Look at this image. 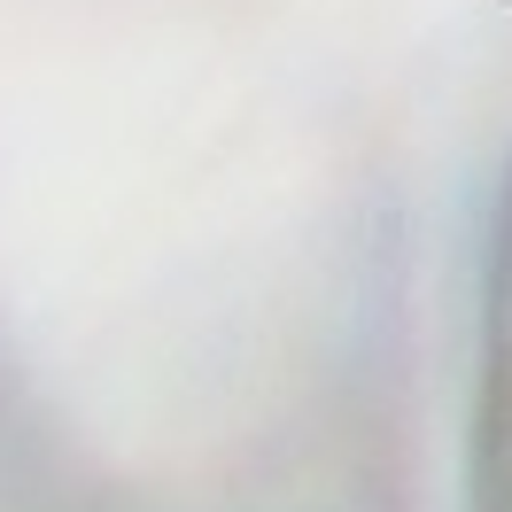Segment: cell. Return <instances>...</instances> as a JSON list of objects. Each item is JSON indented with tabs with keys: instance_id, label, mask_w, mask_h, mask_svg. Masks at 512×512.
<instances>
[{
	"instance_id": "1",
	"label": "cell",
	"mask_w": 512,
	"mask_h": 512,
	"mask_svg": "<svg viewBox=\"0 0 512 512\" xmlns=\"http://www.w3.org/2000/svg\"><path fill=\"white\" fill-rule=\"evenodd\" d=\"M474 512H512V187L489 241V319H481V396H474Z\"/></svg>"
}]
</instances>
